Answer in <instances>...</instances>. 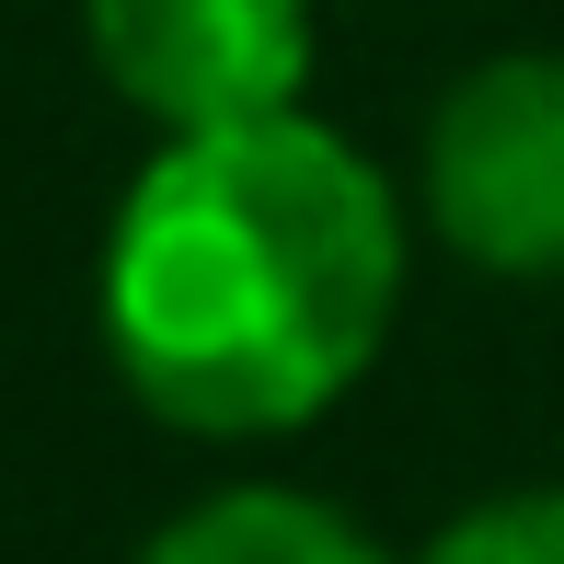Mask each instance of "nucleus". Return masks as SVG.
<instances>
[{
    "label": "nucleus",
    "instance_id": "obj_1",
    "mask_svg": "<svg viewBox=\"0 0 564 564\" xmlns=\"http://www.w3.org/2000/svg\"><path fill=\"white\" fill-rule=\"evenodd\" d=\"M403 196L312 105L162 139L105 219L93 312L173 438H300L380 369L403 312Z\"/></svg>",
    "mask_w": 564,
    "mask_h": 564
},
{
    "label": "nucleus",
    "instance_id": "obj_2",
    "mask_svg": "<svg viewBox=\"0 0 564 564\" xmlns=\"http://www.w3.org/2000/svg\"><path fill=\"white\" fill-rule=\"evenodd\" d=\"M415 208L473 276H564V46H507L438 93Z\"/></svg>",
    "mask_w": 564,
    "mask_h": 564
},
{
    "label": "nucleus",
    "instance_id": "obj_3",
    "mask_svg": "<svg viewBox=\"0 0 564 564\" xmlns=\"http://www.w3.org/2000/svg\"><path fill=\"white\" fill-rule=\"evenodd\" d=\"M82 46L150 139L300 116L312 93V0H82Z\"/></svg>",
    "mask_w": 564,
    "mask_h": 564
},
{
    "label": "nucleus",
    "instance_id": "obj_4",
    "mask_svg": "<svg viewBox=\"0 0 564 564\" xmlns=\"http://www.w3.org/2000/svg\"><path fill=\"white\" fill-rule=\"evenodd\" d=\"M127 564H392L335 496L300 484H219V496L173 507Z\"/></svg>",
    "mask_w": 564,
    "mask_h": 564
},
{
    "label": "nucleus",
    "instance_id": "obj_5",
    "mask_svg": "<svg viewBox=\"0 0 564 564\" xmlns=\"http://www.w3.org/2000/svg\"><path fill=\"white\" fill-rule=\"evenodd\" d=\"M415 564H564V484H507L426 530Z\"/></svg>",
    "mask_w": 564,
    "mask_h": 564
}]
</instances>
